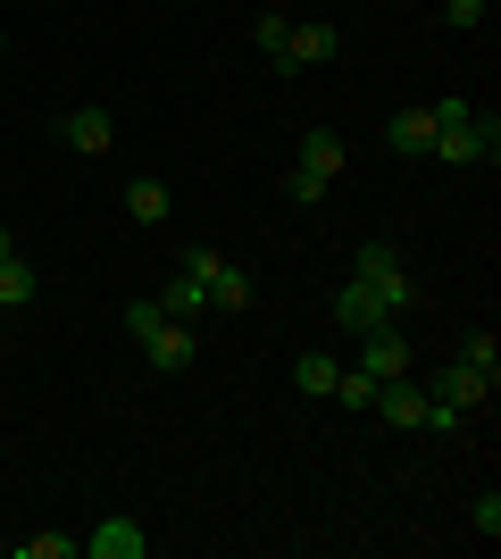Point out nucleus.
I'll use <instances>...</instances> for the list:
<instances>
[{
  "label": "nucleus",
  "instance_id": "1a4fd4ad",
  "mask_svg": "<svg viewBox=\"0 0 501 559\" xmlns=\"http://www.w3.org/2000/svg\"><path fill=\"white\" fill-rule=\"evenodd\" d=\"M334 50H343V34H334V25H293V34H285V59H276V68L301 75V68H326Z\"/></svg>",
  "mask_w": 501,
  "mask_h": 559
},
{
  "label": "nucleus",
  "instance_id": "9d476101",
  "mask_svg": "<svg viewBox=\"0 0 501 559\" xmlns=\"http://www.w3.org/2000/svg\"><path fill=\"white\" fill-rule=\"evenodd\" d=\"M84 551H93V559H143V551H151V535L134 526V518H100L93 535H84Z\"/></svg>",
  "mask_w": 501,
  "mask_h": 559
},
{
  "label": "nucleus",
  "instance_id": "6e6552de",
  "mask_svg": "<svg viewBox=\"0 0 501 559\" xmlns=\"http://www.w3.org/2000/svg\"><path fill=\"white\" fill-rule=\"evenodd\" d=\"M427 393L443 401V409H460V418H468V409H485V401H493V376H477V368H460V359H452V368L434 376Z\"/></svg>",
  "mask_w": 501,
  "mask_h": 559
},
{
  "label": "nucleus",
  "instance_id": "9b49d317",
  "mask_svg": "<svg viewBox=\"0 0 501 559\" xmlns=\"http://www.w3.org/2000/svg\"><path fill=\"white\" fill-rule=\"evenodd\" d=\"M151 301H159L167 318H184V326H201V318H210V293H201V276H192V267H176V276H167Z\"/></svg>",
  "mask_w": 501,
  "mask_h": 559
},
{
  "label": "nucleus",
  "instance_id": "412c9836",
  "mask_svg": "<svg viewBox=\"0 0 501 559\" xmlns=\"http://www.w3.org/2000/svg\"><path fill=\"white\" fill-rule=\"evenodd\" d=\"M285 201H326V176H318V167H301V159H293V176H285Z\"/></svg>",
  "mask_w": 501,
  "mask_h": 559
},
{
  "label": "nucleus",
  "instance_id": "f257e3e1",
  "mask_svg": "<svg viewBox=\"0 0 501 559\" xmlns=\"http://www.w3.org/2000/svg\"><path fill=\"white\" fill-rule=\"evenodd\" d=\"M126 334L151 350V368H159V376L192 368V326H184V318H167L159 301H126Z\"/></svg>",
  "mask_w": 501,
  "mask_h": 559
},
{
  "label": "nucleus",
  "instance_id": "aec40b11",
  "mask_svg": "<svg viewBox=\"0 0 501 559\" xmlns=\"http://www.w3.org/2000/svg\"><path fill=\"white\" fill-rule=\"evenodd\" d=\"M460 368H477V376H501V343H493V334H468V343H460Z\"/></svg>",
  "mask_w": 501,
  "mask_h": 559
},
{
  "label": "nucleus",
  "instance_id": "dca6fc26",
  "mask_svg": "<svg viewBox=\"0 0 501 559\" xmlns=\"http://www.w3.org/2000/svg\"><path fill=\"white\" fill-rule=\"evenodd\" d=\"M334 368H343L334 350H301V359H293V384H301V393H334Z\"/></svg>",
  "mask_w": 501,
  "mask_h": 559
},
{
  "label": "nucleus",
  "instance_id": "2eb2a0df",
  "mask_svg": "<svg viewBox=\"0 0 501 559\" xmlns=\"http://www.w3.org/2000/svg\"><path fill=\"white\" fill-rule=\"evenodd\" d=\"M351 276L393 284V276H409V267H402V251H393V242H359V251H351Z\"/></svg>",
  "mask_w": 501,
  "mask_h": 559
},
{
  "label": "nucleus",
  "instance_id": "a211bd4d",
  "mask_svg": "<svg viewBox=\"0 0 501 559\" xmlns=\"http://www.w3.org/2000/svg\"><path fill=\"white\" fill-rule=\"evenodd\" d=\"M34 301V267L25 259H0V309H25Z\"/></svg>",
  "mask_w": 501,
  "mask_h": 559
},
{
  "label": "nucleus",
  "instance_id": "20e7f679",
  "mask_svg": "<svg viewBox=\"0 0 501 559\" xmlns=\"http://www.w3.org/2000/svg\"><path fill=\"white\" fill-rule=\"evenodd\" d=\"M434 159H452V167H493V159H501V126H493V117H468V126H452V134H434Z\"/></svg>",
  "mask_w": 501,
  "mask_h": 559
},
{
  "label": "nucleus",
  "instance_id": "b1692460",
  "mask_svg": "<svg viewBox=\"0 0 501 559\" xmlns=\"http://www.w3.org/2000/svg\"><path fill=\"white\" fill-rule=\"evenodd\" d=\"M0 259H17V234H9V226H0Z\"/></svg>",
  "mask_w": 501,
  "mask_h": 559
},
{
  "label": "nucleus",
  "instance_id": "ddd939ff",
  "mask_svg": "<svg viewBox=\"0 0 501 559\" xmlns=\"http://www.w3.org/2000/svg\"><path fill=\"white\" fill-rule=\"evenodd\" d=\"M384 142H393L402 159H427V151H434V117H427V109H393V126H384Z\"/></svg>",
  "mask_w": 501,
  "mask_h": 559
},
{
  "label": "nucleus",
  "instance_id": "423d86ee",
  "mask_svg": "<svg viewBox=\"0 0 501 559\" xmlns=\"http://www.w3.org/2000/svg\"><path fill=\"white\" fill-rule=\"evenodd\" d=\"M59 142H68V151H84V159H100V151L118 142V117L84 100V109H68V117H59Z\"/></svg>",
  "mask_w": 501,
  "mask_h": 559
},
{
  "label": "nucleus",
  "instance_id": "0eeeda50",
  "mask_svg": "<svg viewBox=\"0 0 501 559\" xmlns=\"http://www.w3.org/2000/svg\"><path fill=\"white\" fill-rule=\"evenodd\" d=\"M359 368L377 376H409V334H402V318H393V326H377V334H359Z\"/></svg>",
  "mask_w": 501,
  "mask_h": 559
},
{
  "label": "nucleus",
  "instance_id": "4be33fe9",
  "mask_svg": "<svg viewBox=\"0 0 501 559\" xmlns=\"http://www.w3.org/2000/svg\"><path fill=\"white\" fill-rule=\"evenodd\" d=\"M285 34H293V17H260V25H251V43H260L267 59H285Z\"/></svg>",
  "mask_w": 501,
  "mask_h": 559
},
{
  "label": "nucleus",
  "instance_id": "f8f14e48",
  "mask_svg": "<svg viewBox=\"0 0 501 559\" xmlns=\"http://www.w3.org/2000/svg\"><path fill=\"white\" fill-rule=\"evenodd\" d=\"M126 217H134V226H167V217H176V192H167L159 176H134V185H126Z\"/></svg>",
  "mask_w": 501,
  "mask_h": 559
},
{
  "label": "nucleus",
  "instance_id": "f3484780",
  "mask_svg": "<svg viewBox=\"0 0 501 559\" xmlns=\"http://www.w3.org/2000/svg\"><path fill=\"white\" fill-rule=\"evenodd\" d=\"M334 401H351V409H377V376L359 368V359H351V368H334Z\"/></svg>",
  "mask_w": 501,
  "mask_h": 559
},
{
  "label": "nucleus",
  "instance_id": "f03ea898",
  "mask_svg": "<svg viewBox=\"0 0 501 559\" xmlns=\"http://www.w3.org/2000/svg\"><path fill=\"white\" fill-rule=\"evenodd\" d=\"M377 418L402 426V435H452L460 409H443V401H434L427 384H409V376H384L377 384Z\"/></svg>",
  "mask_w": 501,
  "mask_h": 559
},
{
  "label": "nucleus",
  "instance_id": "7ed1b4c3",
  "mask_svg": "<svg viewBox=\"0 0 501 559\" xmlns=\"http://www.w3.org/2000/svg\"><path fill=\"white\" fill-rule=\"evenodd\" d=\"M176 267H192V276H201L210 309H251V267H235V259H217V251H184Z\"/></svg>",
  "mask_w": 501,
  "mask_h": 559
},
{
  "label": "nucleus",
  "instance_id": "6ab92c4d",
  "mask_svg": "<svg viewBox=\"0 0 501 559\" xmlns=\"http://www.w3.org/2000/svg\"><path fill=\"white\" fill-rule=\"evenodd\" d=\"M84 551V535H25L17 543V559H75Z\"/></svg>",
  "mask_w": 501,
  "mask_h": 559
},
{
  "label": "nucleus",
  "instance_id": "39448f33",
  "mask_svg": "<svg viewBox=\"0 0 501 559\" xmlns=\"http://www.w3.org/2000/svg\"><path fill=\"white\" fill-rule=\"evenodd\" d=\"M334 326L343 334H377V326H393V301H384L368 276H351L343 293H334Z\"/></svg>",
  "mask_w": 501,
  "mask_h": 559
},
{
  "label": "nucleus",
  "instance_id": "5701e85b",
  "mask_svg": "<svg viewBox=\"0 0 501 559\" xmlns=\"http://www.w3.org/2000/svg\"><path fill=\"white\" fill-rule=\"evenodd\" d=\"M443 25H460V34H477V25H485V0H443Z\"/></svg>",
  "mask_w": 501,
  "mask_h": 559
},
{
  "label": "nucleus",
  "instance_id": "393cba45",
  "mask_svg": "<svg viewBox=\"0 0 501 559\" xmlns=\"http://www.w3.org/2000/svg\"><path fill=\"white\" fill-rule=\"evenodd\" d=\"M0 50H9V25H0Z\"/></svg>",
  "mask_w": 501,
  "mask_h": 559
},
{
  "label": "nucleus",
  "instance_id": "4468645a",
  "mask_svg": "<svg viewBox=\"0 0 501 559\" xmlns=\"http://www.w3.org/2000/svg\"><path fill=\"white\" fill-rule=\"evenodd\" d=\"M343 159H351V151H343V134H326V126H310V134H301V167H318V176H343Z\"/></svg>",
  "mask_w": 501,
  "mask_h": 559
}]
</instances>
